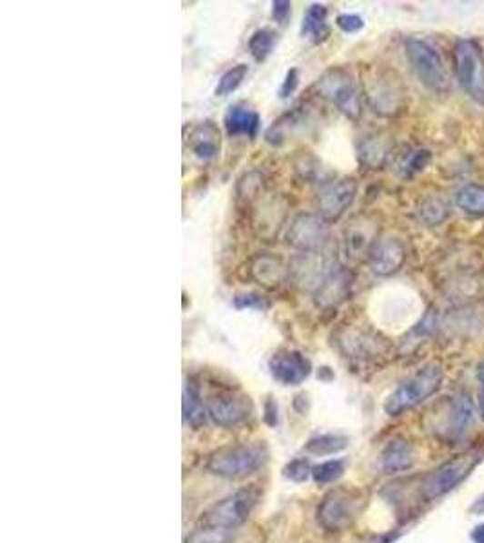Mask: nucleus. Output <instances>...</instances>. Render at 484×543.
<instances>
[{"label":"nucleus","mask_w":484,"mask_h":543,"mask_svg":"<svg viewBox=\"0 0 484 543\" xmlns=\"http://www.w3.org/2000/svg\"><path fill=\"white\" fill-rule=\"evenodd\" d=\"M443 384V367L438 362H430L401 382L387 398L385 411L392 417L401 415L416 406L423 404L434 393L439 391Z\"/></svg>","instance_id":"1"},{"label":"nucleus","mask_w":484,"mask_h":543,"mask_svg":"<svg viewBox=\"0 0 484 543\" xmlns=\"http://www.w3.org/2000/svg\"><path fill=\"white\" fill-rule=\"evenodd\" d=\"M267 458L263 444H235L217 449L207 460V469L224 478H245L261 469Z\"/></svg>","instance_id":"2"},{"label":"nucleus","mask_w":484,"mask_h":543,"mask_svg":"<svg viewBox=\"0 0 484 543\" xmlns=\"http://www.w3.org/2000/svg\"><path fill=\"white\" fill-rule=\"evenodd\" d=\"M405 55L425 87L434 93L450 91V73L439 49L423 38H408L405 42Z\"/></svg>","instance_id":"3"},{"label":"nucleus","mask_w":484,"mask_h":543,"mask_svg":"<svg viewBox=\"0 0 484 543\" xmlns=\"http://www.w3.org/2000/svg\"><path fill=\"white\" fill-rule=\"evenodd\" d=\"M365 98L379 116H396L403 111L407 93L398 75L385 67H370L363 80Z\"/></svg>","instance_id":"4"},{"label":"nucleus","mask_w":484,"mask_h":543,"mask_svg":"<svg viewBox=\"0 0 484 543\" xmlns=\"http://www.w3.org/2000/svg\"><path fill=\"white\" fill-rule=\"evenodd\" d=\"M318 93L332 102L347 118L358 120L363 111V100L358 87V82L345 67H330L327 69L318 84Z\"/></svg>","instance_id":"5"},{"label":"nucleus","mask_w":484,"mask_h":543,"mask_svg":"<svg viewBox=\"0 0 484 543\" xmlns=\"http://www.w3.org/2000/svg\"><path fill=\"white\" fill-rule=\"evenodd\" d=\"M454 73L469 98L484 106V60L479 45L463 38L454 45Z\"/></svg>","instance_id":"6"},{"label":"nucleus","mask_w":484,"mask_h":543,"mask_svg":"<svg viewBox=\"0 0 484 543\" xmlns=\"http://www.w3.org/2000/svg\"><path fill=\"white\" fill-rule=\"evenodd\" d=\"M363 508V493L358 489H336L318 508V524L327 531H345L354 524Z\"/></svg>","instance_id":"7"},{"label":"nucleus","mask_w":484,"mask_h":543,"mask_svg":"<svg viewBox=\"0 0 484 543\" xmlns=\"http://www.w3.org/2000/svg\"><path fill=\"white\" fill-rule=\"evenodd\" d=\"M481 460H483L481 453H465L445 462L430 475H427L423 482V497L427 500H436L445 497L447 493L456 489L461 482H465Z\"/></svg>","instance_id":"8"},{"label":"nucleus","mask_w":484,"mask_h":543,"mask_svg":"<svg viewBox=\"0 0 484 543\" xmlns=\"http://www.w3.org/2000/svg\"><path fill=\"white\" fill-rule=\"evenodd\" d=\"M257 493L254 489H240L231 497L224 498L213 506L200 520V526H207L224 533L235 535V531L248 518L250 511L257 502Z\"/></svg>","instance_id":"9"},{"label":"nucleus","mask_w":484,"mask_h":543,"mask_svg":"<svg viewBox=\"0 0 484 543\" xmlns=\"http://www.w3.org/2000/svg\"><path fill=\"white\" fill-rule=\"evenodd\" d=\"M379 225L370 216L354 217L341 236V254L348 265L368 263V257L379 239Z\"/></svg>","instance_id":"10"},{"label":"nucleus","mask_w":484,"mask_h":543,"mask_svg":"<svg viewBox=\"0 0 484 543\" xmlns=\"http://www.w3.org/2000/svg\"><path fill=\"white\" fill-rule=\"evenodd\" d=\"M334 343L343 357L354 361H376L388 352V343L383 336L361 327L341 328L336 334Z\"/></svg>","instance_id":"11"},{"label":"nucleus","mask_w":484,"mask_h":543,"mask_svg":"<svg viewBox=\"0 0 484 543\" xmlns=\"http://www.w3.org/2000/svg\"><path fill=\"white\" fill-rule=\"evenodd\" d=\"M254 406L248 395L237 389L215 393L207 400V415L217 426L237 427L252 417Z\"/></svg>","instance_id":"12"},{"label":"nucleus","mask_w":484,"mask_h":543,"mask_svg":"<svg viewBox=\"0 0 484 543\" xmlns=\"http://www.w3.org/2000/svg\"><path fill=\"white\" fill-rule=\"evenodd\" d=\"M287 241L301 254H319L328 243V225L321 216L299 214L290 223Z\"/></svg>","instance_id":"13"},{"label":"nucleus","mask_w":484,"mask_h":543,"mask_svg":"<svg viewBox=\"0 0 484 543\" xmlns=\"http://www.w3.org/2000/svg\"><path fill=\"white\" fill-rule=\"evenodd\" d=\"M352 288V274L341 263L330 259L325 272L314 287V301L321 308H336L341 305Z\"/></svg>","instance_id":"14"},{"label":"nucleus","mask_w":484,"mask_h":543,"mask_svg":"<svg viewBox=\"0 0 484 543\" xmlns=\"http://www.w3.org/2000/svg\"><path fill=\"white\" fill-rule=\"evenodd\" d=\"M358 194V181L354 178L325 181L318 192V212L327 221H338L348 206L354 203Z\"/></svg>","instance_id":"15"},{"label":"nucleus","mask_w":484,"mask_h":543,"mask_svg":"<svg viewBox=\"0 0 484 543\" xmlns=\"http://www.w3.org/2000/svg\"><path fill=\"white\" fill-rule=\"evenodd\" d=\"M252 226L261 237H274L287 217V203L283 197L267 194L265 190L250 205Z\"/></svg>","instance_id":"16"},{"label":"nucleus","mask_w":484,"mask_h":543,"mask_svg":"<svg viewBox=\"0 0 484 543\" xmlns=\"http://www.w3.org/2000/svg\"><path fill=\"white\" fill-rule=\"evenodd\" d=\"M268 369L274 380H277L283 386H297L301 384L312 371L310 361L296 350H277L270 361Z\"/></svg>","instance_id":"17"},{"label":"nucleus","mask_w":484,"mask_h":543,"mask_svg":"<svg viewBox=\"0 0 484 543\" xmlns=\"http://www.w3.org/2000/svg\"><path fill=\"white\" fill-rule=\"evenodd\" d=\"M405 261H407V246L401 239L392 236L379 237L368 257V265L372 272L378 276L396 274L398 270H401Z\"/></svg>","instance_id":"18"},{"label":"nucleus","mask_w":484,"mask_h":543,"mask_svg":"<svg viewBox=\"0 0 484 543\" xmlns=\"http://www.w3.org/2000/svg\"><path fill=\"white\" fill-rule=\"evenodd\" d=\"M248 272H250V277L257 285H261L263 288H268V290L279 288L290 274L288 266L279 257H274L268 254L256 256L250 263Z\"/></svg>","instance_id":"19"},{"label":"nucleus","mask_w":484,"mask_h":543,"mask_svg":"<svg viewBox=\"0 0 484 543\" xmlns=\"http://www.w3.org/2000/svg\"><path fill=\"white\" fill-rule=\"evenodd\" d=\"M220 146H222L220 129L211 120H206V122L198 124L191 131L189 140H187L189 151L193 153V156H197L202 162L213 160L220 153Z\"/></svg>","instance_id":"20"},{"label":"nucleus","mask_w":484,"mask_h":543,"mask_svg":"<svg viewBox=\"0 0 484 543\" xmlns=\"http://www.w3.org/2000/svg\"><path fill=\"white\" fill-rule=\"evenodd\" d=\"M474 417V406L470 402L469 397H456L449 407H447V422L443 424V427L439 429V433L443 437H447L449 440H459L461 437H465L470 422Z\"/></svg>","instance_id":"21"},{"label":"nucleus","mask_w":484,"mask_h":543,"mask_svg":"<svg viewBox=\"0 0 484 543\" xmlns=\"http://www.w3.org/2000/svg\"><path fill=\"white\" fill-rule=\"evenodd\" d=\"M414 464V449L412 444L401 437L390 438L381 449L379 466L385 473L394 475L410 469Z\"/></svg>","instance_id":"22"},{"label":"nucleus","mask_w":484,"mask_h":543,"mask_svg":"<svg viewBox=\"0 0 484 543\" xmlns=\"http://www.w3.org/2000/svg\"><path fill=\"white\" fill-rule=\"evenodd\" d=\"M259 115L243 104L229 107L224 116V126L229 136H248L252 140L259 131Z\"/></svg>","instance_id":"23"},{"label":"nucleus","mask_w":484,"mask_h":543,"mask_svg":"<svg viewBox=\"0 0 484 543\" xmlns=\"http://www.w3.org/2000/svg\"><path fill=\"white\" fill-rule=\"evenodd\" d=\"M392 153L390 140L381 135H367L358 142V158L368 169H379Z\"/></svg>","instance_id":"24"},{"label":"nucleus","mask_w":484,"mask_h":543,"mask_svg":"<svg viewBox=\"0 0 484 543\" xmlns=\"http://www.w3.org/2000/svg\"><path fill=\"white\" fill-rule=\"evenodd\" d=\"M184 418L193 427H200L206 422L207 407H204L200 384L197 377H189L184 386Z\"/></svg>","instance_id":"25"},{"label":"nucleus","mask_w":484,"mask_h":543,"mask_svg":"<svg viewBox=\"0 0 484 543\" xmlns=\"http://www.w3.org/2000/svg\"><path fill=\"white\" fill-rule=\"evenodd\" d=\"M327 7L323 4H310L305 11L303 24H301V35L314 44H319L327 40L328 36V24H327Z\"/></svg>","instance_id":"26"},{"label":"nucleus","mask_w":484,"mask_h":543,"mask_svg":"<svg viewBox=\"0 0 484 543\" xmlns=\"http://www.w3.org/2000/svg\"><path fill=\"white\" fill-rule=\"evenodd\" d=\"M456 206L469 216H484V185L467 183L454 196Z\"/></svg>","instance_id":"27"},{"label":"nucleus","mask_w":484,"mask_h":543,"mask_svg":"<svg viewBox=\"0 0 484 543\" xmlns=\"http://www.w3.org/2000/svg\"><path fill=\"white\" fill-rule=\"evenodd\" d=\"M276 42H277L276 31L270 27H261L252 33L248 40V51L256 62H265L270 56Z\"/></svg>","instance_id":"28"},{"label":"nucleus","mask_w":484,"mask_h":543,"mask_svg":"<svg viewBox=\"0 0 484 543\" xmlns=\"http://www.w3.org/2000/svg\"><path fill=\"white\" fill-rule=\"evenodd\" d=\"M430 158H432V155L427 149H410L398 162L399 176L405 180L414 178L418 173H421L430 164Z\"/></svg>","instance_id":"29"},{"label":"nucleus","mask_w":484,"mask_h":543,"mask_svg":"<svg viewBox=\"0 0 484 543\" xmlns=\"http://www.w3.org/2000/svg\"><path fill=\"white\" fill-rule=\"evenodd\" d=\"M347 446H348V438L347 437H341V435H319V437H314V438H310L307 442L305 451L310 453V455L325 457V455L339 453Z\"/></svg>","instance_id":"30"},{"label":"nucleus","mask_w":484,"mask_h":543,"mask_svg":"<svg viewBox=\"0 0 484 543\" xmlns=\"http://www.w3.org/2000/svg\"><path fill=\"white\" fill-rule=\"evenodd\" d=\"M418 214L425 225L438 226L450 216V208L441 197H427L421 201Z\"/></svg>","instance_id":"31"},{"label":"nucleus","mask_w":484,"mask_h":543,"mask_svg":"<svg viewBox=\"0 0 484 543\" xmlns=\"http://www.w3.org/2000/svg\"><path fill=\"white\" fill-rule=\"evenodd\" d=\"M263 192V175L257 171L245 173L237 183V199L243 205H252Z\"/></svg>","instance_id":"32"},{"label":"nucleus","mask_w":484,"mask_h":543,"mask_svg":"<svg viewBox=\"0 0 484 543\" xmlns=\"http://www.w3.org/2000/svg\"><path fill=\"white\" fill-rule=\"evenodd\" d=\"M294 171L297 173V176L301 180L316 183V181L321 180L323 167H321V162L314 155L303 151L294 158Z\"/></svg>","instance_id":"33"},{"label":"nucleus","mask_w":484,"mask_h":543,"mask_svg":"<svg viewBox=\"0 0 484 543\" xmlns=\"http://www.w3.org/2000/svg\"><path fill=\"white\" fill-rule=\"evenodd\" d=\"M248 73V67L245 64H238V65H233L231 69H227L222 78L218 80V85H217V96H227L231 93H235L240 85H242L245 76Z\"/></svg>","instance_id":"34"},{"label":"nucleus","mask_w":484,"mask_h":543,"mask_svg":"<svg viewBox=\"0 0 484 543\" xmlns=\"http://www.w3.org/2000/svg\"><path fill=\"white\" fill-rule=\"evenodd\" d=\"M345 475L343 460H327L316 468H312V478L316 484H332Z\"/></svg>","instance_id":"35"},{"label":"nucleus","mask_w":484,"mask_h":543,"mask_svg":"<svg viewBox=\"0 0 484 543\" xmlns=\"http://www.w3.org/2000/svg\"><path fill=\"white\" fill-rule=\"evenodd\" d=\"M233 537L231 533H224L207 526H200L189 535L187 542L186 543H233Z\"/></svg>","instance_id":"36"},{"label":"nucleus","mask_w":484,"mask_h":543,"mask_svg":"<svg viewBox=\"0 0 484 543\" xmlns=\"http://www.w3.org/2000/svg\"><path fill=\"white\" fill-rule=\"evenodd\" d=\"M312 475V468L305 458H294L283 468V477L290 482H305Z\"/></svg>","instance_id":"37"},{"label":"nucleus","mask_w":484,"mask_h":543,"mask_svg":"<svg viewBox=\"0 0 484 543\" xmlns=\"http://www.w3.org/2000/svg\"><path fill=\"white\" fill-rule=\"evenodd\" d=\"M233 305H235V308H238V310H267V308L270 307V303H268L263 296H259V294H256V292L238 294V296L235 297Z\"/></svg>","instance_id":"38"},{"label":"nucleus","mask_w":484,"mask_h":543,"mask_svg":"<svg viewBox=\"0 0 484 543\" xmlns=\"http://www.w3.org/2000/svg\"><path fill=\"white\" fill-rule=\"evenodd\" d=\"M336 25L343 33L352 35V33H358V31H361L365 27V20L359 15H356V13H341L336 18Z\"/></svg>","instance_id":"39"},{"label":"nucleus","mask_w":484,"mask_h":543,"mask_svg":"<svg viewBox=\"0 0 484 543\" xmlns=\"http://www.w3.org/2000/svg\"><path fill=\"white\" fill-rule=\"evenodd\" d=\"M297 82H299L297 69H288V71H287V76H285V80H283V84H281V87H279V96H281V98L290 96V95L296 91Z\"/></svg>","instance_id":"40"},{"label":"nucleus","mask_w":484,"mask_h":543,"mask_svg":"<svg viewBox=\"0 0 484 543\" xmlns=\"http://www.w3.org/2000/svg\"><path fill=\"white\" fill-rule=\"evenodd\" d=\"M290 7H292V4L287 2V0H276V2H272V16H274V20L279 22V24H285L287 18H288V15H290Z\"/></svg>","instance_id":"41"},{"label":"nucleus","mask_w":484,"mask_h":543,"mask_svg":"<svg viewBox=\"0 0 484 543\" xmlns=\"http://www.w3.org/2000/svg\"><path fill=\"white\" fill-rule=\"evenodd\" d=\"M265 422L268 426H276L277 424V406L272 400V397H268L267 402H265Z\"/></svg>","instance_id":"42"},{"label":"nucleus","mask_w":484,"mask_h":543,"mask_svg":"<svg viewBox=\"0 0 484 543\" xmlns=\"http://www.w3.org/2000/svg\"><path fill=\"white\" fill-rule=\"evenodd\" d=\"M470 513L472 515H476V517H481L484 515V495L483 497H479L474 504H472V508H470Z\"/></svg>","instance_id":"43"},{"label":"nucleus","mask_w":484,"mask_h":543,"mask_svg":"<svg viewBox=\"0 0 484 543\" xmlns=\"http://www.w3.org/2000/svg\"><path fill=\"white\" fill-rule=\"evenodd\" d=\"M472 540L476 543H484V526H478L472 533Z\"/></svg>","instance_id":"44"},{"label":"nucleus","mask_w":484,"mask_h":543,"mask_svg":"<svg viewBox=\"0 0 484 543\" xmlns=\"http://www.w3.org/2000/svg\"><path fill=\"white\" fill-rule=\"evenodd\" d=\"M479 409H481V417L484 420V387L481 389V395H479Z\"/></svg>","instance_id":"45"},{"label":"nucleus","mask_w":484,"mask_h":543,"mask_svg":"<svg viewBox=\"0 0 484 543\" xmlns=\"http://www.w3.org/2000/svg\"><path fill=\"white\" fill-rule=\"evenodd\" d=\"M478 378H479V382L483 384L484 387V362L479 366V369H478Z\"/></svg>","instance_id":"46"}]
</instances>
